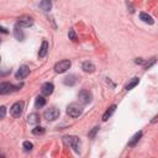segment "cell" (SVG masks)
I'll use <instances>...</instances> for the list:
<instances>
[{
    "label": "cell",
    "mask_w": 158,
    "mask_h": 158,
    "mask_svg": "<svg viewBox=\"0 0 158 158\" xmlns=\"http://www.w3.org/2000/svg\"><path fill=\"white\" fill-rule=\"evenodd\" d=\"M63 142H64L67 146L72 147L75 153H79V151H80V139H79L77 136L65 135V136H63Z\"/></svg>",
    "instance_id": "6da1fadb"
},
{
    "label": "cell",
    "mask_w": 158,
    "mask_h": 158,
    "mask_svg": "<svg viewBox=\"0 0 158 158\" xmlns=\"http://www.w3.org/2000/svg\"><path fill=\"white\" fill-rule=\"evenodd\" d=\"M67 114L72 118H77L83 114V107L77 102H72L67 106Z\"/></svg>",
    "instance_id": "7a4b0ae2"
},
{
    "label": "cell",
    "mask_w": 158,
    "mask_h": 158,
    "mask_svg": "<svg viewBox=\"0 0 158 158\" xmlns=\"http://www.w3.org/2000/svg\"><path fill=\"white\" fill-rule=\"evenodd\" d=\"M21 86H22V84H20V85H14V84H11V83H9V81H2V83H0V94H1V95L10 94V93H12V91L19 90Z\"/></svg>",
    "instance_id": "3957f363"
},
{
    "label": "cell",
    "mask_w": 158,
    "mask_h": 158,
    "mask_svg": "<svg viewBox=\"0 0 158 158\" xmlns=\"http://www.w3.org/2000/svg\"><path fill=\"white\" fill-rule=\"evenodd\" d=\"M70 65H72V62L69 59H62L54 64V72L62 74V73L67 72L70 68Z\"/></svg>",
    "instance_id": "277c9868"
},
{
    "label": "cell",
    "mask_w": 158,
    "mask_h": 158,
    "mask_svg": "<svg viewBox=\"0 0 158 158\" xmlns=\"http://www.w3.org/2000/svg\"><path fill=\"white\" fill-rule=\"evenodd\" d=\"M23 106H25L23 101H17V102H15V104L11 106V109H10V114H11V116L15 117V118L20 117V116L22 115Z\"/></svg>",
    "instance_id": "5b68a950"
},
{
    "label": "cell",
    "mask_w": 158,
    "mask_h": 158,
    "mask_svg": "<svg viewBox=\"0 0 158 158\" xmlns=\"http://www.w3.org/2000/svg\"><path fill=\"white\" fill-rule=\"evenodd\" d=\"M43 116H44V118L48 120V121H54V120H57V118L59 117V110L56 109V107H49V109H47V110L44 111Z\"/></svg>",
    "instance_id": "8992f818"
},
{
    "label": "cell",
    "mask_w": 158,
    "mask_h": 158,
    "mask_svg": "<svg viewBox=\"0 0 158 158\" xmlns=\"http://www.w3.org/2000/svg\"><path fill=\"white\" fill-rule=\"evenodd\" d=\"M78 99H79V101H80L81 104H89V102L91 101V99H93V95H91V93H90L89 90L83 89V90L79 91Z\"/></svg>",
    "instance_id": "52a82bcc"
},
{
    "label": "cell",
    "mask_w": 158,
    "mask_h": 158,
    "mask_svg": "<svg viewBox=\"0 0 158 158\" xmlns=\"http://www.w3.org/2000/svg\"><path fill=\"white\" fill-rule=\"evenodd\" d=\"M17 25H20L21 27H31L33 25V19L28 15H22L17 19Z\"/></svg>",
    "instance_id": "ba28073f"
},
{
    "label": "cell",
    "mask_w": 158,
    "mask_h": 158,
    "mask_svg": "<svg viewBox=\"0 0 158 158\" xmlns=\"http://www.w3.org/2000/svg\"><path fill=\"white\" fill-rule=\"evenodd\" d=\"M28 74H30V68H28L26 64H22V65L19 68V70L16 72L15 77H16V79H23V78H26Z\"/></svg>",
    "instance_id": "9c48e42d"
},
{
    "label": "cell",
    "mask_w": 158,
    "mask_h": 158,
    "mask_svg": "<svg viewBox=\"0 0 158 158\" xmlns=\"http://www.w3.org/2000/svg\"><path fill=\"white\" fill-rule=\"evenodd\" d=\"M14 36H15V38L17 40V41H22L23 38H25V35H23V31H22V27L20 26V25H15V27H14Z\"/></svg>",
    "instance_id": "30bf717a"
},
{
    "label": "cell",
    "mask_w": 158,
    "mask_h": 158,
    "mask_svg": "<svg viewBox=\"0 0 158 158\" xmlns=\"http://www.w3.org/2000/svg\"><path fill=\"white\" fill-rule=\"evenodd\" d=\"M53 89H54V85H53L52 83L47 81V83H44V84L42 85L41 91H42L43 95H51V94L53 93Z\"/></svg>",
    "instance_id": "8fae6325"
},
{
    "label": "cell",
    "mask_w": 158,
    "mask_h": 158,
    "mask_svg": "<svg viewBox=\"0 0 158 158\" xmlns=\"http://www.w3.org/2000/svg\"><path fill=\"white\" fill-rule=\"evenodd\" d=\"M48 49H49V44H48V42H47V41H43L42 44H41V47H40V51H38V57H40V58L46 57L47 53H48Z\"/></svg>",
    "instance_id": "7c38bea8"
},
{
    "label": "cell",
    "mask_w": 158,
    "mask_h": 158,
    "mask_svg": "<svg viewBox=\"0 0 158 158\" xmlns=\"http://www.w3.org/2000/svg\"><path fill=\"white\" fill-rule=\"evenodd\" d=\"M81 69H83L85 73H93V72L95 70V65H94L91 62L86 60V62H83V64H81Z\"/></svg>",
    "instance_id": "4fadbf2b"
},
{
    "label": "cell",
    "mask_w": 158,
    "mask_h": 158,
    "mask_svg": "<svg viewBox=\"0 0 158 158\" xmlns=\"http://www.w3.org/2000/svg\"><path fill=\"white\" fill-rule=\"evenodd\" d=\"M27 122L30 125H37L40 122V115L37 112H32L27 116Z\"/></svg>",
    "instance_id": "5bb4252c"
},
{
    "label": "cell",
    "mask_w": 158,
    "mask_h": 158,
    "mask_svg": "<svg viewBox=\"0 0 158 158\" xmlns=\"http://www.w3.org/2000/svg\"><path fill=\"white\" fill-rule=\"evenodd\" d=\"M142 135H143V133H142V131H138V132H136V133L133 135V137H132V138L128 141V143H127V144H128L130 147H133V146H136V143H137V142L141 139Z\"/></svg>",
    "instance_id": "9a60e30c"
},
{
    "label": "cell",
    "mask_w": 158,
    "mask_h": 158,
    "mask_svg": "<svg viewBox=\"0 0 158 158\" xmlns=\"http://www.w3.org/2000/svg\"><path fill=\"white\" fill-rule=\"evenodd\" d=\"M40 7H41L43 11L48 12V11L52 9V1H51V0H42V1L40 2Z\"/></svg>",
    "instance_id": "2e32d148"
},
{
    "label": "cell",
    "mask_w": 158,
    "mask_h": 158,
    "mask_svg": "<svg viewBox=\"0 0 158 158\" xmlns=\"http://www.w3.org/2000/svg\"><path fill=\"white\" fill-rule=\"evenodd\" d=\"M139 19H141L143 22L149 23V25H153V22H154V20L152 19V16H149V15L146 14V12H139Z\"/></svg>",
    "instance_id": "e0dca14e"
},
{
    "label": "cell",
    "mask_w": 158,
    "mask_h": 158,
    "mask_svg": "<svg viewBox=\"0 0 158 158\" xmlns=\"http://www.w3.org/2000/svg\"><path fill=\"white\" fill-rule=\"evenodd\" d=\"M115 110H116V105H111V106L104 112V115H102V121H106V120L115 112Z\"/></svg>",
    "instance_id": "ac0fdd59"
},
{
    "label": "cell",
    "mask_w": 158,
    "mask_h": 158,
    "mask_svg": "<svg viewBox=\"0 0 158 158\" xmlns=\"http://www.w3.org/2000/svg\"><path fill=\"white\" fill-rule=\"evenodd\" d=\"M46 105V99L43 98V96H37L36 98V101H35V107L36 109H41V107H43Z\"/></svg>",
    "instance_id": "d6986e66"
},
{
    "label": "cell",
    "mask_w": 158,
    "mask_h": 158,
    "mask_svg": "<svg viewBox=\"0 0 158 158\" xmlns=\"http://www.w3.org/2000/svg\"><path fill=\"white\" fill-rule=\"evenodd\" d=\"M138 83H139V79H138V78H133V79H131V80L126 84L125 90H127V91H128V90H131V89H132V88H135Z\"/></svg>",
    "instance_id": "ffe728a7"
},
{
    "label": "cell",
    "mask_w": 158,
    "mask_h": 158,
    "mask_svg": "<svg viewBox=\"0 0 158 158\" xmlns=\"http://www.w3.org/2000/svg\"><path fill=\"white\" fill-rule=\"evenodd\" d=\"M75 83H77L75 75H68V77H65V78H64V84H65V85L72 86V85H74Z\"/></svg>",
    "instance_id": "44dd1931"
},
{
    "label": "cell",
    "mask_w": 158,
    "mask_h": 158,
    "mask_svg": "<svg viewBox=\"0 0 158 158\" xmlns=\"http://www.w3.org/2000/svg\"><path fill=\"white\" fill-rule=\"evenodd\" d=\"M46 132V130H44V127H42V126H36L35 128H32V133L33 135H43Z\"/></svg>",
    "instance_id": "7402d4cb"
},
{
    "label": "cell",
    "mask_w": 158,
    "mask_h": 158,
    "mask_svg": "<svg viewBox=\"0 0 158 158\" xmlns=\"http://www.w3.org/2000/svg\"><path fill=\"white\" fill-rule=\"evenodd\" d=\"M22 147H23V149H25L26 152H30V151L33 148V144H32V142H30V141H25V142L22 143Z\"/></svg>",
    "instance_id": "603a6c76"
},
{
    "label": "cell",
    "mask_w": 158,
    "mask_h": 158,
    "mask_svg": "<svg viewBox=\"0 0 158 158\" xmlns=\"http://www.w3.org/2000/svg\"><path fill=\"white\" fill-rule=\"evenodd\" d=\"M68 37L73 41V42H77L78 41V37H77V35H75V31L72 28V30H69V32H68Z\"/></svg>",
    "instance_id": "cb8c5ba5"
},
{
    "label": "cell",
    "mask_w": 158,
    "mask_h": 158,
    "mask_svg": "<svg viewBox=\"0 0 158 158\" xmlns=\"http://www.w3.org/2000/svg\"><path fill=\"white\" fill-rule=\"evenodd\" d=\"M99 128H100L99 126H95V127H94V128H93V130H91V131L88 133V136H89L90 138H94V137H95V135H96V132L99 131Z\"/></svg>",
    "instance_id": "d4e9b609"
},
{
    "label": "cell",
    "mask_w": 158,
    "mask_h": 158,
    "mask_svg": "<svg viewBox=\"0 0 158 158\" xmlns=\"http://www.w3.org/2000/svg\"><path fill=\"white\" fill-rule=\"evenodd\" d=\"M6 115V107L5 106H0V120H2Z\"/></svg>",
    "instance_id": "484cf974"
},
{
    "label": "cell",
    "mask_w": 158,
    "mask_h": 158,
    "mask_svg": "<svg viewBox=\"0 0 158 158\" xmlns=\"http://www.w3.org/2000/svg\"><path fill=\"white\" fill-rule=\"evenodd\" d=\"M154 63H156V58H154V57H153V58H152V59H151V62H149V63H148V62H147V63H146V64H144V69H148V68H149V67H151V65H153V64H154Z\"/></svg>",
    "instance_id": "4316f807"
},
{
    "label": "cell",
    "mask_w": 158,
    "mask_h": 158,
    "mask_svg": "<svg viewBox=\"0 0 158 158\" xmlns=\"http://www.w3.org/2000/svg\"><path fill=\"white\" fill-rule=\"evenodd\" d=\"M0 32H2V33H9V31H7L5 27H2V26H0Z\"/></svg>",
    "instance_id": "83f0119b"
},
{
    "label": "cell",
    "mask_w": 158,
    "mask_h": 158,
    "mask_svg": "<svg viewBox=\"0 0 158 158\" xmlns=\"http://www.w3.org/2000/svg\"><path fill=\"white\" fill-rule=\"evenodd\" d=\"M135 62H136L137 64H142V63H143V59H142V58H137Z\"/></svg>",
    "instance_id": "f1b7e54d"
}]
</instances>
